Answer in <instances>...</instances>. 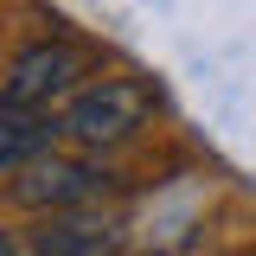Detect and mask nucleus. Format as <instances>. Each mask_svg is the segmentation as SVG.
Returning a JSON list of instances; mask_svg holds the SVG:
<instances>
[{"mask_svg":"<svg viewBox=\"0 0 256 256\" xmlns=\"http://www.w3.org/2000/svg\"><path fill=\"white\" fill-rule=\"evenodd\" d=\"M58 134H64V122L38 116V109H0V166L6 173H26L32 160L52 154Z\"/></svg>","mask_w":256,"mask_h":256,"instance_id":"39448f33","label":"nucleus"},{"mask_svg":"<svg viewBox=\"0 0 256 256\" xmlns=\"http://www.w3.org/2000/svg\"><path fill=\"white\" fill-rule=\"evenodd\" d=\"M148 116V90L128 84V77H102V84H84L64 109V134L84 141V148H116L128 141Z\"/></svg>","mask_w":256,"mask_h":256,"instance_id":"f257e3e1","label":"nucleus"},{"mask_svg":"<svg viewBox=\"0 0 256 256\" xmlns=\"http://www.w3.org/2000/svg\"><path fill=\"white\" fill-rule=\"evenodd\" d=\"M77 70H84V58L70 45H26L6 70V109H52L77 84Z\"/></svg>","mask_w":256,"mask_h":256,"instance_id":"7ed1b4c3","label":"nucleus"},{"mask_svg":"<svg viewBox=\"0 0 256 256\" xmlns=\"http://www.w3.org/2000/svg\"><path fill=\"white\" fill-rule=\"evenodd\" d=\"M109 192V173L90 166V160H64V154H45L32 160L26 173H13V205H26V212H84L90 198Z\"/></svg>","mask_w":256,"mask_h":256,"instance_id":"f03ea898","label":"nucleus"},{"mask_svg":"<svg viewBox=\"0 0 256 256\" xmlns=\"http://www.w3.org/2000/svg\"><path fill=\"white\" fill-rule=\"evenodd\" d=\"M6 256H26V244H6Z\"/></svg>","mask_w":256,"mask_h":256,"instance_id":"423d86ee","label":"nucleus"},{"mask_svg":"<svg viewBox=\"0 0 256 256\" xmlns=\"http://www.w3.org/2000/svg\"><path fill=\"white\" fill-rule=\"evenodd\" d=\"M116 250V224L84 218V212H58L32 230V256H109Z\"/></svg>","mask_w":256,"mask_h":256,"instance_id":"20e7f679","label":"nucleus"}]
</instances>
